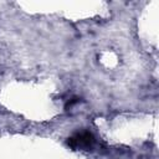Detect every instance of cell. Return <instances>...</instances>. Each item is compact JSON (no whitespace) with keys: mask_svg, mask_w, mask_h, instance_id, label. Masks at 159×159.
<instances>
[{"mask_svg":"<svg viewBox=\"0 0 159 159\" xmlns=\"http://www.w3.org/2000/svg\"><path fill=\"white\" fill-rule=\"evenodd\" d=\"M94 142V137L89 132H82L77 133L71 138H68L67 144L72 148H82V149H89Z\"/></svg>","mask_w":159,"mask_h":159,"instance_id":"1","label":"cell"}]
</instances>
